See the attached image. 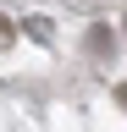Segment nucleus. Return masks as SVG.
I'll return each mask as SVG.
<instances>
[{"mask_svg":"<svg viewBox=\"0 0 127 132\" xmlns=\"http://www.w3.org/2000/svg\"><path fill=\"white\" fill-rule=\"evenodd\" d=\"M11 39H17V33H11V22H6V16H0V50H6Z\"/></svg>","mask_w":127,"mask_h":132,"instance_id":"1","label":"nucleus"},{"mask_svg":"<svg viewBox=\"0 0 127 132\" xmlns=\"http://www.w3.org/2000/svg\"><path fill=\"white\" fill-rule=\"evenodd\" d=\"M116 99H122V105H127V82H122V94H116Z\"/></svg>","mask_w":127,"mask_h":132,"instance_id":"2","label":"nucleus"}]
</instances>
